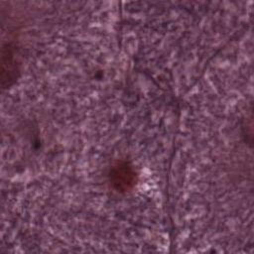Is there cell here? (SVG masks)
<instances>
[{
	"label": "cell",
	"mask_w": 254,
	"mask_h": 254,
	"mask_svg": "<svg viewBox=\"0 0 254 254\" xmlns=\"http://www.w3.org/2000/svg\"><path fill=\"white\" fill-rule=\"evenodd\" d=\"M109 180L118 191H128L133 189L137 182V174L128 162L116 163L110 170Z\"/></svg>",
	"instance_id": "6da1fadb"
},
{
	"label": "cell",
	"mask_w": 254,
	"mask_h": 254,
	"mask_svg": "<svg viewBox=\"0 0 254 254\" xmlns=\"http://www.w3.org/2000/svg\"><path fill=\"white\" fill-rule=\"evenodd\" d=\"M16 55L14 49L10 46H4L2 50V86H9L16 79L18 72Z\"/></svg>",
	"instance_id": "7a4b0ae2"
}]
</instances>
